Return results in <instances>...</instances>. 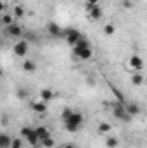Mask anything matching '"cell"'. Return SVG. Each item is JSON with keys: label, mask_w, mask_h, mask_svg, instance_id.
<instances>
[{"label": "cell", "mask_w": 147, "mask_h": 148, "mask_svg": "<svg viewBox=\"0 0 147 148\" xmlns=\"http://www.w3.org/2000/svg\"><path fill=\"white\" fill-rule=\"evenodd\" d=\"M128 62H130V67L135 73H142V69H144V59L140 55H132Z\"/></svg>", "instance_id": "8"}, {"label": "cell", "mask_w": 147, "mask_h": 148, "mask_svg": "<svg viewBox=\"0 0 147 148\" xmlns=\"http://www.w3.org/2000/svg\"><path fill=\"white\" fill-rule=\"evenodd\" d=\"M97 131H99L101 134H109L111 133V124L109 122H101V124L97 126Z\"/></svg>", "instance_id": "18"}, {"label": "cell", "mask_w": 147, "mask_h": 148, "mask_svg": "<svg viewBox=\"0 0 147 148\" xmlns=\"http://www.w3.org/2000/svg\"><path fill=\"white\" fill-rule=\"evenodd\" d=\"M21 136L23 140L31 145V147H40V140H38V134H37V127H31V126H24L21 127Z\"/></svg>", "instance_id": "3"}, {"label": "cell", "mask_w": 147, "mask_h": 148, "mask_svg": "<svg viewBox=\"0 0 147 148\" xmlns=\"http://www.w3.org/2000/svg\"><path fill=\"white\" fill-rule=\"evenodd\" d=\"M55 145V141H54V138L52 136H49V138H45L42 143H40V147H43V148H52Z\"/></svg>", "instance_id": "19"}, {"label": "cell", "mask_w": 147, "mask_h": 148, "mask_svg": "<svg viewBox=\"0 0 147 148\" xmlns=\"http://www.w3.org/2000/svg\"><path fill=\"white\" fill-rule=\"evenodd\" d=\"M112 115L118 119V121H121V122H130L133 117L126 112V107H125V102H116L114 105H112Z\"/></svg>", "instance_id": "4"}, {"label": "cell", "mask_w": 147, "mask_h": 148, "mask_svg": "<svg viewBox=\"0 0 147 148\" xmlns=\"http://www.w3.org/2000/svg\"><path fill=\"white\" fill-rule=\"evenodd\" d=\"M31 110L38 114V115H42V114H45L47 112V102H43V100H35V102H31Z\"/></svg>", "instance_id": "9"}, {"label": "cell", "mask_w": 147, "mask_h": 148, "mask_svg": "<svg viewBox=\"0 0 147 148\" xmlns=\"http://www.w3.org/2000/svg\"><path fill=\"white\" fill-rule=\"evenodd\" d=\"M64 38H66V41L69 43V47H74L83 36H81V33H80L76 28H68V29H64Z\"/></svg>", "instance_id": "5"}, {"label": "cell", "mask_w": 147, "mask_h": 148, "mask_svg": "<svg viewBox=\"0 0 147 148\" xmlns=\"http://www.w3.org/2000/svg\"><path fill=\"white\" fill-rule=\"evenodd\" d=\"M10 148H23V140H21V138H14Z\"/></svg>", "instance_id": "26"}, {"label": "cell", "mask_w": 147, "mask_h": 148, "mask_svg": "<svg viewBox=\"0 0 147 148\" xmlns=\"http://www.w3.org/2000/svg\"><path fill=\"white\" fill-rule=\"evenodd\" d=\"M23 14H24L23 7H21V5H14V17L19 19V17H23Z\"/></svg>", "instance_id": "25"}, {"label": "cell", "mask_w": 147, "mask_h": 148, "mask_svg": "<svg viewBox=\"0 0 147 148\" xmlns=\"http://www.w3.org/2000/svg\"><path fill=\"white\" fill-rule=\"evenodd\" d=\"M123 2H132V0H123Z\"/></svg>", "instance_id": "29"}, {"label": "cell", "mask_w": 147, "mask_h": 148, "mask_svg": "<svg viewBox=\"0 0 147 148\" xmlns=\"http://www.w3.org/2000/svg\"><path fill=\"white\" fill-rule=\"evenodd\" d=\"M114 31H116L114 24H106V26H104V35H106V36H112Z\"/></svg>", "instance_id": "23"}, {"label": "cell", "mask_w": 147, "mask_h": 148, "mask_svg": "<svg viewBox=\"0 0 147 148\" xmlns=\"http://www.w3.org/2000/svg\"><path fill=\"white\" fill-rule=\"evenodd\" d=\"M99 2H101V0H85V9H87V12H88L90 9H94L95 5H99Z\"/></svg>", "instance_id": "24"}, {"label": "cell", "mask_w": 147, "mask_h": 148, "mask_svg": "<svg viewBox=\"0 0 147 148\" xmlns=\"http://www.w3.org/2000/svg\"><path fill=\"white\" fill-rule=\"evenodd\" d=\"M14 16H10V14H3L2 16V23L5 24V26H9V24H14Z\"/></svg>", "instance_id": "20"}, {"label": "cell", "mask_w": 147, "mask_h": 148, "mask_svg": "<svg viewBox=\"0 0 147 148\" xmlns=\"http://www.w3.org/2000/svg\"><path fill=\"white\" fill-rule=\"evenodd\" d=\"M3 33L7 35L9 38H19L23 35V28L19 26V24H9V26H5V29H3Z\"/></svg>", "instance_id": "7"}, {"label": "cell", "mask_w": 147, "mask_h": 148, "mask_svg": "<svg viewBox=\"0 0 147 148\" xmlns=\"http://www.w3.org/2000/svg\"><path fill=\"white\" fill-rule=\"evenodd\" d=\"M87 14H88L90 21H99V19H102V14H104V12H102V7H101V5H95V7L90 9Z\"/></svg>", "instance_id": "11"}, {"label": "cell", "mask_w": 147, "mask_h": 148, "mask_svg": "<svg viewBox=\"0 0 147 148\" xmlns=\"http://www.w3.org/2000/svg\"><path fill=\"white\" fill-rule=\"evenodd\" d=\"M37 134H38L40 143H42L45 138H49V136H50V131H49V127H47V126H38V127H37Z\"/></svg>", "instance_id": "14"}, {"label": "cell", "mask_w": 147, "mask_h": 148, "mask_svg": "<svg viewBox=\"0 0 147 148\" xmlns=\"http://www.w3.org/2000/svg\"><path fill=\"white\" fill-rule=\"evenodd\" d=\"M106 147H107V148H116V147H118V138L109 136V138L106 140Z\"/></svg>", "instance_id": "22"}, {"label": "cell", "mask_w": 147, "mask_h": 148, "mask_svg": "<svg viewBox=\"0 0 147 148\" xmlns=\"http://www.w3.org/2000/svg\"><path fill=\"white\" fill-rule=\"evenodd\" d=\"M23 71H26V73H35L37 71V64L33 62V60H23Z\"/></svg>", "instance_id": "17"}, {"label": "cell", "mask_w": 147, "mask_h": 148, "mask_svg": "<svg viewBox=\"0 0 147 148\" xmlns=\"http://www.w3.org/2000/svg\"><path fill=\"white\" fill-rule=\"evenodd\" d=\"M123 7H126V9H132V2H123Z\"/></svg>", "instance_id": "28"}, {"label": "cell", "mask_w": 147, "mask_h": 148, "mask_svg": "<svg viewBox=\"0 0 147 148\" xmlns=\"http://www.w3.org/2000/svg\"><path fill=\"white\" fill-rule=\"evenodd\" d=\"M55 98V93L50 90V88H42V91H40V100H43V102H50V100H54Z\"/></svg>", "instance_id": "12"}, {"label": "cell", "mask_w": 147, "mask_h": 148, "mask_svg": "<svg viewBox=\"0 0 147 148\" xmlns=\"http://www.w3.org/2000/svg\"><path fill=\"white\" fill-rule=\"evenodd\" d=\"M144 81H146V79H144V74L142 73H133L132 74V84H133V86H142Z\"/></svg>", "instance_id": "16"}, {"label": "cell", "mask_w": 147, "mask_h": 148, "mask_svg": "<svg viewBox=\"0 0 147 148\" xmlns=\"http://www.w3.org/2000/svg\"><path fill=\"white\" fill-rule=\"evenodd\" d=\"M125 107H126V112H128L132 117H135V115L140 114V107H139L135 102H125Z\"/></svg>", "instance_id": "13"}, {"label": "cell", "mask_w": 147, "mask_h": 148, "mask_svg": "<svg viewBox=\"0 0 147 148\" xmlns=\"http://www.w3.org/2000/svg\"><path fill=\"white\" fill-rule=\"evenodd\" d=\"M47 33H49L50 36H64V31H62L61 26L55 24V23H49V24H47Z\"/></svg>", "instance_id": "10"}, {"label": "cell", "mask_w": 147, "mask_h": 148, "mask_svg": "<svg viewBox=\"0 0 147 148\" xmlns=\"http://www.w3.org/2000/svg\"><path fill=\"white\" fill-rule=\"evenodd\" d=\"M61 115H62V121H64V127H66V131H69V133L80 131V127H81L83 122H85L83 114L78 112V110H73V109H69V107L62 109Z\"/></svg>", "instance_id": "1"}, {"label": "cell", "mask_w": 147, "mask_h": 148, "mask_svg": "<svg viewBox=\"0 0 147 148\" xmlns=\"http://www.w3.org/2000/svg\"><path fill=\"white\" fill-rule=\"evenodd\" d=\"M12 140H14V138H10L7 133H2V134H0V148H10Z\"/></svg>", "instance_id": "15"}, {"label": "cell", "mask_w": 147, "mask_h": 148, "mask_svg": "<svg viewBox=\"0 0 147 148\" xmlns=\"http://www.w3.org/2000/svg\"><path fill=\"white\" fill-rule=\"evenodd\" d=\"M61 148H78L76 145H73V143H66V145H62Z\"/></svg>", "instance_id": "27"}, {"label": "cell", "mask_w": 147, "mask_h": 148, "mask_svg": "<svg viewBox=\"0 0 147 148\" xmlns=\"http://www.w3.org/2000/svg\"><path fill=\"white\" fill-rule=\"evenodd\" d=\"M73 53L76 59L80 60H90L92 55H94V50H92V43L88 41V38H81L76 45L73 47Z\"/></svg>", "instance_id": "2"}, {"label": "cell", "mask_w": 147, "mask_h": 148, "mask_svg": "<svg viewBox=\"0 0 147 148\" xmlns=\"http://www.w3.org/2000/svg\"><path fill=\"white\" fill-rule=\"evenodd\" d=\"M28 52H30V45H28L26 40H19L17 43H14V55H16V57L24 59V57L28 55Z\"/></svg>", "instance_id": "6"}, {"label": "cell", "mask_w": 147, "mask_h": 148, "mask_svg": "<svg viewBox=\"0 0 147 148\" xmlns=\"http://www.w3.org/2000/svg\"><path fill=\"white\" fill-rule=\"evenodd\" d=\"M16 95H17V98H21V100H24V98H28V95H30V91H28L26 88H17V91H16Z\"/></svg>", "instance_id": "21"}, {"label": "cell", "mask_w": 147, "mask_h": 148, "mask_svg": "<svg viewBox=\"0 0 147 148\" xmlns=\"http://www.w3.org/2000/svg\"><path fill=\"white\" fill-rule=\"evenodd\" d=\"M37 148H43V147H37Z\"/></svg>", "instance_id": "30"}]
</instances>
